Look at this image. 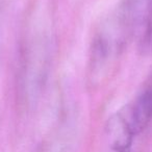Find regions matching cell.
I'll list each match as a JSON object with an SVG mask.
<instances>
[{"label":"cell","instance_id":"obj_4","mask_svg":"<svg viewBox=\"0 0 152 152\" xmlns=\"http://www.w3.org/2000/svg\"><path fill=\"white\" fill-rule=\"evenodd\" d=\"M140 46H141V48L143 49L145 52L152 53V24H151V26H150L146 37L141 42V44H140Z\"/></svg>","mask_w":152,"mask_h":152},{"label":"cell","instance_id":"obj_1","mask_svg":"<svg viewBox=\"0 0 152 152\" xmlns=\"http://www.w3.org/2000/svg\"><path fill=\"white\" fill-rule=\"evenodd\" d=\"M113 16L129 42L141 44L152 24V0H123Z\"/></svg>","mask_w":152,"mask_h":152},{"label":"cell","instance_id":"obj_2","mask_svg":"<svg viewBox=\"0 0 152 152\" xmlns=\"http://www.w3.org/2000/svg\"><path fill=\"white\" fill-rule=\"evenodd\" d=\"M135 134L129 124L125 110L108 119L103 133L102 152H131Z\"/></svg>","mask_w":152,"mask_h":152},{"label":"cell","instance_id":"obj_3","mask_svg":"<svg viewBox=\"0 0 152 152\" xmlns=\"http://www.w3.org/2000/svg\"><path fill=\"white\" fill-rule=\"evenodd\" d=\"M124 110L134 134L145 130L152 121V86L146 88Z\"/></svg>","mask_w":152,"mask_h":152}]
</instances>
